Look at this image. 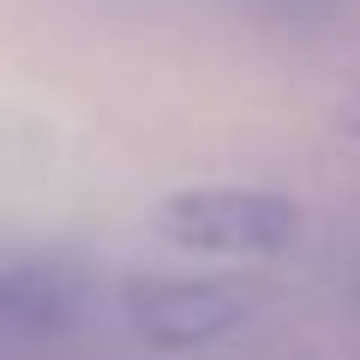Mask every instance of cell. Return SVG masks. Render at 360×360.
<instances>
[{
  "instance_id": "obj_1",
  "label": "cell",
  "mask_w": 360,
  "mask_h": 360,
  "mask_svg": "<svg viewBox=\"0 0 360 360\" xmlns=\"http://www.w3.org/2000/svg\"><path fill=\"white\" fill-rule=\"evenodd\" d=\"M300 229V205L270 186H180L156 205V234L205 258H276Z\"/></svg>"
},
{
  "instance_id": "obj_2",
  "label": "cell",
  "mask_w": 360,
  "mask_h": 360,
  "mask_svg": "<svg viewBox=\"0 0 360 360\" xmlns=\"http://www.w3.org/2000/svg\"><path fill=\"white\" fill-rule=\"evenodd\" d=\"M252 312V288L217 283V276H144L127 288V324L156 348H198L229 336Z\"/></svg>"
},
{
  "instance_id": "obj_3",
  "label": "cell",
  "mask_w": 360,
  "mask_h": 360,
  "mask_svg": "<svg viewBox=\"0 0 360 360\" xmlns=\"http://www.w3.org/2000/svg\"><path fill=\"white\" fill-rule=\"evenodd\" d=\"M78 312V283L54 258H13L0 276V319L13 336H54Z\"/></svg>"
}]
</instances>
